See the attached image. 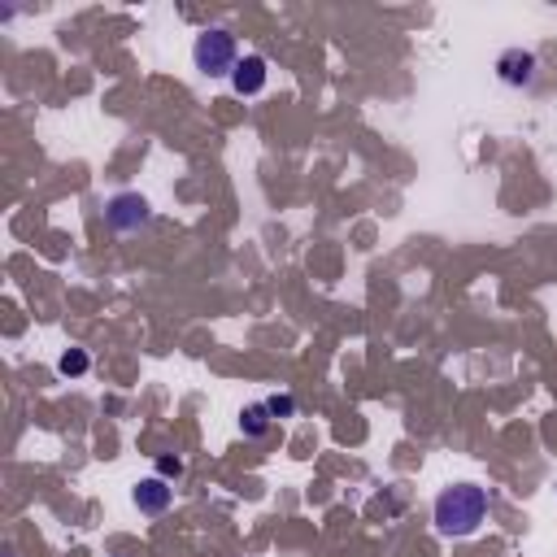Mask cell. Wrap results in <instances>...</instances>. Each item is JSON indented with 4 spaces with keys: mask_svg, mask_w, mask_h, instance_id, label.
Returning a JSON list of instances; mask_svg holds the SVG:
<instances>
[{
    "mask_svg": "<svg viewBox=\"0 0 557 557\" xmlns=\"http://www.w3.org/2000/svg\"><path fill=\"white\" fill-rule=\"evenodd\" d=\"M270 422H275V418H270L266 401H261V406H249L244 414H240V431H244L249 440H261V436L270 431Z\"/></svg>",
    "mask_w": 557,
    "mask_h": 557,
    "instance_id": "obj_7",
    "label": "cell"
},
{
    "mask_svg": "<svg viewBox=\"0 0 557 557\" xmlns=\"http://www.w3.org/2000/svg\"><path fill=\"white\" fill-rule=\"evenodd\" d=\"M236 61H240V49H236V35H231L227 27H209V31L197 35V44H192V66L201 70L205 79H231Z\"/></svg>",
    "mask_w": 557,
    "mask_h": 557,
    "instance_id": "obj_2",
    "label": "cell"
},
{
    "mask_svg": "<svg viewBox=\"0 0 557 557\" xmlns=\"http://www.w3.org/2000/svg\"><path fill=\"white\" fill-rule=\"evenodd\" d=\"M152 218V205L140 197V192H118V197H109L104 205V222L118 231V236H131V231H140V227H149Z\"/></svg>",
    "mask_w": 557,
    "mask_h": 557,
    "instance_id": "obj_3",
    "label": "cell"
},
{
    "mask_svg": "<svg viewBox=\"0 0 557 557\" xmlns=\"http://www.w3.org/2000/svg\"><path fill=\"white\" fill-rule=\"evenodd\" d=\"M131 501H135L140 514H166L170 501H174V488H170V479L152 475V479H140V484L131 488Z\"/></svg>",
    "mask_w": 557,
    "mask_h": 557,
    "instance_id": "obj_6",
    "label": "cell"
},
{
    "mask_svg": "<svg viewBox=\"0 0 557 557\" xmlns=\"http://www.w3.org/2000/svg\"><path fill=\"white\" fill-rule=\"evenodd\" d=\"M88 366H92V361H88L83 349H70V353H61V361H57V370H61V375H83Z\"/></svg>",
    "mask_w": 557,
    "mask_h": 557,
    "instance_id": "obj_9",
    "label": "cell"
},
{
    "mask_svg": "<svg viewBox=\"0 0 557 557\" xmlns=\"http://www.w3.org/2000/svg\"><path fill=\"white\" fill-rule=\"evenodd\" d=\"M266 409H270V418H297V397L275 392V397H266Z\"/></svg>",
    "mask_w": 557,
    "mask_h": 557,
    "instance_id": "obj_8",
    "label": "cell"
},
{
    "mask_svg": "<svg viewBox=\"0 0 557 557\" xmlns=\"http://www.w3.org/2000/svg\"><path fill=\"white\" fill-rule=\"evenodd\" d=\"M497 79L506 83L509 92L536 88V79H540V57L531 49H506L497 57Z\"/></svg>",
    "mask_w": 557,
    "mask_h": 557,
    "instance_id": "obj_4",
    "label": "cell"
},
{
    "mask_svg": "<svg viewBox=\"0 0 557 557\" xmlns=\"http://www.w3.org/2000/svg\"><path fill=\"white\" fill-rule=\"evenodd\" d=\"M484 514H488V492L475 488V484H453V488H445L436 497V527H440V536H453V540L475 536L479 522H484Z\"/></svg>",
    "mask_w": 557,
    "mask_h": 557,
    "instance_id": "obj_1",
    "label": "cell"
},
{
    "mask_svg": "<svg viewBox=\"0 0 557 557\" xmlns=\"http://www.w3.org/2000/svg\"><path fill=\"white\" fill-rule=\"evenodd\" d=\"M157 475H161V479H179V475H183V457L161 453L157 457Z\"/></svg>",
    "mask_w": 557,
    "mask_h": 557,
    "instance_id": "obj_10",
    "label": "cell"
},
{
    "mask_svg": "<svg viewBox=\"0 0 557 557\" xmlns=\"http://www.w3.org/2000/svg\"><path fill=\"white\" fill-rule=\"evenodd\" d=\"M266 79H270L266 57L249 52V57H240V61H236V70H231V92H236V97H257V92L266 88Z\"/></svg>",
    "mask_w": 557,
    "mask_h": 557,
    "instance_id": "obj_5",
    "label": "cell"
}]
</instances>
